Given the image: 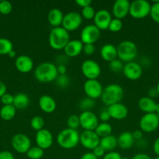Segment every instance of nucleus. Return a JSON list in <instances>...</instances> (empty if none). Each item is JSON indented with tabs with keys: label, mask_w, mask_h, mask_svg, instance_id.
<instances>
[{
	"label": "nucleus",
	"mask_w": 159,
	"mask_h": 159,
	"mask_svg": "<svg viewBox=\"0 0 159 159\" xmlns=\"http://www.w3.org/2000/svg\"><path fill=\"white\" fill-rule=\"evenodd\" d=\"M58 75L57 66L51 62H42L34 70V77L42 83H49L55 81Z\"/></svg>",
	"instance_id": "f257e3e1"
},
{
	"label": "nucleus",
	"mask_w": 159,
	"mask_h": 159,
	"mask_svg": "<svg viewBox=\"0 0 159 159\" xmlns=\"http://www.w3.org/2000/svg\"><path fill=\"white\" fill-rule=\"evenodd\" d=\"M124 96V90L118 84L112 83L105 86L101 96V100L107 107L121 102Z\"/></svg>",
	"instance_id": "f03ea898"
},
{
	"label": "nucleus",
	"mask_w": 159,
	"mask_h": 159,
	"mask_svg": "<svg viewBox=\"0 0 159 159\" xmlns=\"http://www.w3.org/2000/svg\"><path fill=\"white\" fill-rule=\"evenodd\" d=\"M70 40V34L62 26L53 27L50 31L48 43L52 49L63 50Z\"/></svg>",
	"instance_id": "7ed1b4c3"
},
{
	"label": "nucleus",
	"mask_w": 159,
	"mask_h": 159,
	"mask_svg": "<svg viewBox=\"0 0 159 159\" xmlns=\"http://www.w3.org/2000/svg\"><path fill=\"white\" fill-rule=\"evenodd\" d=\"M56 141L64 149H73L80 143V134L76 130L65 128L61 130L57 135Z\"/></svg>",
	"instance_id": "20e7f679"
},
{
	"label": "nucleus",
	"mask_w": 159,
	"mask_h": 159,
	"mask_svg": "<svg viewBox=\"0 0 159 159\" xmlns=\"http://www.w3.org/2000/svg\"><path fill=\"white\" fill-rule=\"evenodd\" d=\"M118 58L123 62L133 61L137 55V47L131 40H123L117 47Z\"/></svg>",
	"instance_id": "39448f33"
},
{
	"label": "nucleus",
	"mask_w": 159,
	"mask_h": 159,
	"mask_svg": "<svg viewBox=\"0 0 159 159\" xmlns=\"http://www.w3.org/2000/svg\"><path fill=\"white\" fill-rule=\"evenodd\" d=\"M151 4L147 0H135L130 2L129 14L134 19L141 20L150 15Z\"/></svg>",
	"instance_id": "423d86ee"
},
{
	"label": "nucleus",
	"mask_w": 159,
	"mask_h": 159,
	"mask_svg": "<svg viewBox=\"0 0 159 159\" xmlns=\"http://www.w3.org/2000/svg\"><path fill=\"white\" fill-rule=\"evenodd\" d=\"M140 130L144 133H152L159 127V118L155 113H144L139 122Z\"/></svg>",
	"instance_id": "0eeeda50"
},
{
	"label": "nucleus",
	"mask_w": 159,
	"mask_h": 159,
	"mask_svg": "<svg viewBox=\"0 0 159 159\" xmlns=\"http://www.w3.org/2000/svg\"><path fill=\"white\" fill-rule=\"evenodd\" d=\"M81 71L87 80L97 79L101 73V68L99 64L92 59H87L84 61L81 65Z\"/></svg>",
	"instance_id": "6e6552de"
},
{
	"label": "nucleus",
	"mask_w": 159,
	"mask_h": 159,
	"mask_svg": "<svg viewBox=\"0 0 159 159\" xmlns=\"http://www.w3.org/2000/svg\"><path fill=\"white\" fill-rule=\"evenodd\" d=\"M101 36V30L94 24L84 26L80 33V40L84 44H94Z\"/></svg>",
	"instance_id": "1a4fd4ad"
},
{
	"label": "nucleus",
	"mask_w": 159,
	"mask_h": 159,
	"mask_svg": "<svg viewBox=\"0 0 159 159\" xmlns=\"http://www.w3.org/2000/svg\"><path fill=\"white\" fill-rule=\"evenodd\" d=\"M83 18L77 12H69L64 15L62 26L68 32L77 30L82 24Z\"/></svg>",
	"instance_id": "9d476101"
},
{
	"label": "nucleus",
	"mask_w": 159,
	"mask_h": 159,
	"mask_svg": "<svg viewBox=\"0 0 159 159\" xmlns=\"http://www.w3.org/2000/svg\"><path fill=\"white\" fill-rule=\"evenodd\" d=\"M11 144L17 152L20 154H26L31 148V141L27 135L20 133L12 137Z\"/></svg>",
	"instance_id": "9b49d317"
},
{
	"label": "nucleus",
	"mask_w": 159,
	"mask_h": 159,
	"mask_svg": "<svg viewBox=\"0 0 159 159\" xmlns=\"http://www.w3.org/2000/svg\"><path fill=\"white\" fill-rule=\"evenodd\" d=\"M104 88L98 79H88L84 84V91L87 97L90 99L101 98Z\"/></svg>",
	"instance_id": "f8f14e48"
},
{
	"label": "nucleus",
	"mask_w": 159,
	"mask_h": 159,
	"mask_svg": "<svg viewBox=\"0 0 159 159\" xmlns=\"http://www.w3.org/2000/svg\"><path fill=\"white\" fill-rule=\"evenodd\" d=\"M101 138L97 135L94 130H84L80 134V143L86 149L93 151L99 145Z\"/></svg>",
	"instance_id": "ddd939ff"
},
{
	"label": "nucleus",
	"mask_w": 159,
	"mask_h": 159,
	"mask_svg": "<svg viewBox=\"0 0 159 159\" xmlns=\"http://www.w3.org/2000/svg\"><path fill=\"white\" fill-rule=\"evenodd\" d=\"M80 126L84 130H94L98 125V117L92 111H83L80 114Z\"/></svg>",
	"instance_id": "4468645a"
},
{
	"label": "nucleus",
	"mask_w": 159,
	"mask_h": 159,
	"mask_svg": "<svg viewBox=\"0 0 159 159\" xmlns=\"http://www.w3.org/2000/svg\"><path fill=\"white\" fill-rule=\"evenodd\" d=\"M35 141L37 147L45 151L51 147L54 141V138L49 130L43 128L42 130L36 132Z\"/></svg>",
	"instance_id": "2eb2a0df"
},
{
	"label": "nucleus",
	"mask_w": 159,
	"mask_h": 159,
	"mask_svg": "<svg viewBox=\"0 0 159 159\" xmlns=\"http://www.w3.org/2000/svg\"><path fill=\"white\" fill-rule=\"evenodd\" d=\"M123 72L126 79L131 81H136L142 76L143 68L137 62L131 61L125 64Z\"/></svg>",
	"instance_id": "dca6fc26"
},
{
	"label": "nucleus",
	"mask_w": 159,
	"mask_h": 159,
	"mask_svg": "<svg viewBox=\"0 0 159 159\" xmlns=\"http://www.w3.org/2000/svg\"><path fill=\"white\" fill-rule=\"evenodd\" d=\"M94 25L98 28L100 30L108 29L109 24L112 20L110 12L106 9H100L96 11L94 17Z\"/></svg>",
	"instance_id": "f3484780"
},
{
	"label": "nucleus",
	"mask_w": 159,
	"mask_h": 159,
	"mask_svg": "<svg viewBox=\"0 0 159 159\" xmlns=\"http://www.w3.org/2000/svg\"><path fill=\"white\" fill-rule=\"evenodd\" d=\"M106 110L108 112L111 118L115 120H122L126 119L129 113V110L126 106L122 102H118L109 106Z\"/></svg>",
	"instance_id": "a211bd4d"
},
{
	"label": "nucleus",
	"mask_w": 159,
	"mask_h": 159,
	"mask_svg": "<svg viewBox=\"0 0 159 159\" xmlns=\"http://www.w3.org/2000/svg\"><path fill=\"white\" fill-rule=\"evenodd\" d=\"M130 2L128 0H116L112 6V12L115 18L123 20L129 12Z\"/></svg>",
	"instance_id": "6ab92c4d"
},
{
	"label": "nucleus",
	"mask_w": 159,
	"mask_h": 159,
	"mask_svg": "<svg viewBox=\"0 0 159 159\" xmlns=\"http://www.w3.org/2000/svg\"><path fill=\"white\" fill-rule=\"evenodd\" d=\"M16 68L21 73H28L34 68V61L29 56L22 54L15 60Z\"/></svg>",
	"instance_id": "aec40b11"
},
{
	"label": "nucleus",
	"mask_w": 159,
	"mask_h": 159,
	"mask_svg": "<svg viewBox=\"0 0 159 159\" xmlns=\"http://www.w3.org/2000/svg\"><path fill=\"white\" fill-rule=\"evenodd\" d=\"M83 47L84 43L81 42L80 40L78 39L70 40L64 48V54H65L69 58L76 57L81 52H83Z\"/></svg>",
	"instance_id": "412c9836"
},
{
	"label": "nucleus",
	"mask_w": 159,
	"mask_h": 159,
	"mask_svg": "<svg viewBox=\"0 0 159 159\" xmlns=\"http://www.w3.org/2000/svg\"><path fill=\"white\" fill-rule=\"evenodd\" d=\"M38 105L41 110L45 113H52L57 107L54 98L48 95H43L39 98Z\"/></svg>",
	"instance_id": "4be33fe9"
},
{
	"label": "nucleus",
	"mask_w": 159,
	"mask_h": 159,
	"mask_svg": "<svg viewBox=\"0 0 159 159\" xmlns=\"http://www.w3.org/2000/svg\"><path fill=\"white\" fill-rule=\"evenodd\" d=\"M100 55L103 60L106 61L109 63L118 57L117 48L112 43H105L101 47V50H100Z\"/></svg>",
	"instance_id": "5701e85b"
},
{
	"label": "nucleus",
	"mask_w": 159,
	"mask_h": 159,
	"mask_svg": "<svg viewBox=\"0 0 159 159\" xmlns=\"http://www.w3.org/2000/svg\"><path fill=\"white\" fill-rule=\"evenodd\" d=\"M118 146L123 150H128L131 148L135 142L132 134L129 131H124L120 134L117 138Z\"/></svg>",
	"instance_id": "b1692460"
},
{
	"label": "nucleus",
	"mask_w": 159,
	"mask_h": 159,
	"mask_svg": "<svg viewBox=\"0 0 159 159\" xmlns=\"http://www.w3.org/2000/svg\"><path fill=\"white\" fill-rule=\"evenodd\" d=\"M138 107L144 113H155L157 102L148 96H144L139 99Z\"/></svg>",
	"instance_id": "393cba45"
},
{
	"label": "nucleus",
	"mask_w": 159,
	"mask_h": 159,
	"mask_svg": "<svg viewBox=\"0 0 159 159\" xmlns=\"http://www.w3.org/2000/svg\"><path fill=\"white\" fill-rule=\"evenodd\" d=\"M64 14L59 9H51L48 13V21L51 26L58 27L62 26Z\"/></svg>",
	"instance_id": "a878e982"
},
{
	"label": "nucleus",
	"mask_w": 159,
	"mask_h": 159,
	"mask_svg": "<svg viewBox=\"0 0 159 159\" xmlns=\"http://www.w3.org/2000/svg\"><path fill=\"white\" fill-rule=\"evenodd\" d=\"M99 145L103 148L105 152H113L115 148L118 146V141H117V138L115 135L110 134L108 136H106L100 139Z\"/></svg>",
	"instance_id": "bb28decb"
},
{
	"label": "nucleus",
	"mask_w": 159,
	"mask_h": 159,
	"mask_svg": "<svg viewBox=\"0 0 159 159\" xmlns=\"http://www.w3.org/2000/svg\"><path fill=\"white\" fill-rule=\"evenodd\" d=\"M30 103V98L26 94L23 93H17L14 96L13 103L12 105L15 107L16 109H24L27 107Z\"/></svg>",
	"instance_id": "cd10ccee"
},
{
	"label": "nucleus",
	"mask_w": 159,
	"mask_h": 159,
	"mask_svg": "<svg viewBox=\"0 0 159 159\" xmlns=\"http://www.w3.org/2000/svg\"><path fill=\"white\" fill-rule=\"evenodd\" d=\"M17 113V109L13 105L3 106L0 110V116L2 120L6 121L11 120L14 118Z\"/></svg>",
	"instance_id": "c85d7f7f"
},
{
	"label": "nucleus",
	"mask_w": 159,
	"mask_h": 159,
	"mask_svg": "<svg viewBox=\"0 0 159 159\" xmlns=\"http://www.w3.org/2000/svg\"><path fill=\"white\" fill-rule=\"evenodd\" d=\"M94 132L100 138H104V137L112 134V127L109 123L102 122L101 124H98V125L95 128Z\"/></svg>",
	"instance_id": "c756f323"
},
{
	"label": "nucleus",
	"mask_w": 159,
	"mask_h": 159,
	"mask_svg": "<svg viewBox=\"0 0 159 159\" xmlns=\"http://www.w3.org/2000/svg\"><path fill=\"white\" fill-rule=\"evenodd\" d=\"M44 154L45 152H44L43 149L37 146H34V147H31L28 150L26 155V157L30 159H41L44 156Z\"/></svg>",
	"instance_id": "7c9ffc66"
},
{
	"label": "nucleus",
	"mask_w": 159,
	"mask_h": 159,
	"mask_svg": "<svg viewBox=\"0 0 159 159\" xmlns=\"http://www.w3.org/2000/svg\"><path fill=\"white\" fill-rule=\"evenodd\" d=\"M12 43L6 38H0V54H8L12 51Z\"/></svg>",
	"instance_id": "2f4dec72"
},
{
	"label": "nucleus",
	"mask_w": 159,
	"mask_h": 159,
	"mask_svg": "<svg viewBox=\"0 0 159 159\" xmlns=\"http://www.w3.org/2000/svg\"><path fill=\"white\" fill-rule=\"evenodd\" d=\"M30 124H31V128L37 132L44 128V126H45V120H44L42 116H35L31 120Z\"/></svg>",
	"instance_id": "473e14b6"
},
{
	"label": "nucleus",
	"mask_w": 159,
	"mask_h": 159,
	"mask_svg": "<svg viewBox=\"0 0 159 159\" xmlns=\"http://www.w3.org/2000/svg\"><path fill=\"white\" fill-rule=\"evenodd\" d=\"M94 99H90L89 97L84 98L80 102V107L82 109L83 111H90V110L94 107Z\"/></svg>",
	"instance_id": "72a5a7b5"
},
{
	"label": "nucleus",
	"mask_w": 159,
	"mask_h": 159,
	"mask_svg": "<svg viewBox=\"0 0 159 159\" xmlns=\"http://www.w3.org/2000/svg\"><path fill=\"white\" fill-rule=\"evenodd\" d=\"M123 67H124V64L121 60L117 57L115 60L112 61L108 63V68L113 72H120L123 70Z\"/></svg>",
	"instance_id": "f704fd0d"
},
{
	"label": "nucleus",
	"mask_w": 159,
	"mask_h": 159,
	"mask_svg": "<svg viewBox=\"0 0 159 159\" xmlns=\"http://www.w3.org/2000/svg\"><path fill=\"white\" fill-rule=\"evenodd\" d=\"M95 12H96V11L94 10L93 6H87V7L83 8L82 10H81L80 15L82 16V18L87 20H93L95 16Z\"/></svg>",
	"instance_id": "c9c22d12"
},
{
	"label": "nucleus",
	"mask_w": 159,
	"mask_h": 159,
	"mask_svg": "<svg viewBox=\"0 0 159 159\" xmlns=\"http://www.w3.org/2000/svg\"><path fill=\"white\" fill-rule=\"evenodd\" d=\"M123 23L122 20H118V19L114 18L112 19L111 21L110 24H109L108 29L112 33H117L119 32L122 29H123Z\"/></svg>",
	"instance_id": "e433bc0d"
},
{
	"label": "nucleus",
	"mask_w": 159,
	"mask_h": 159,
	"mask_svg": "<svg viewBox=\"0 0 159 159\" xmlns=\"http://www.w3.org/2000/svg\"><path fill=\"white\" fill-rule=\"evenodd\" d=\"M150 16H151L153 21L159 23V1L154 2L153 4H151Z\"/></svg>",
	"instance_id": "4c0bfd02"
},
{
	"label": "nucleus",
	"mask_w": 159,
	"mask_h": 159,
	"mask_svg": "<svg viewBox=\"0 0 159 159\" xmlns=\"http://www.w3.org/2000/svg\"><path fill=\"white\" fill-rule=\"evenodd\" d=\"M67 126L68 128L73 129V130H76L78 127H80V118L79 116L77 115H70L68 118H67Z\"/></svg>",
	"instance_id": "58836bf2"
},
{
	"label": "nucleus",
	"mask_w": 159,
	"mask_h": 159,
	"mask_svg": "<svg viewBox=\"0 0 159 159\" xmlns=\"http://www.w3.org/2000/svg\"><path fill=\"white\" fill-rule=\"evenodd\" d=\"M56 84L60 88L64 89L69 86L70 82V77L67 75H59L55 79Z\"/></svg>",
	"instance_id": "ea45409f"
},
{
	"label": "nucleus",
	"mask_w": 159,
	"mask_h": 159,
	"mask_svg": "<svg viewBox=\"0 0 159 159\" xmlns=\"http://www.w3.org/2000/svg\"><path fill=\"white\" fill-rule=\"evenodd\" d=\"M12 10V5L9 1L0 2V12L3 15H8Z\"/></svg>",
	"instance_id": "a19ab883"
},
{
	"label": "nucleus",
	"mask_w": 159,
	"mask_h": 159,
	"mask_svg": "<svg viewBox=\"0 0 159 159\" xmlns=\"http://www.w3.org/2000/svg\"><path fill=\"white\" fill-rule=\"evenodd\" d=\"M13 98L14 96H12L11 94L6 93V94L3 95L0 99H1V102L3 105L7 106V105H12V103H13Z\"/></svg>",
	"instance_id": "79ce46f5"
},
{
	"label": "nucleus",
	"mask_w": 159,
	"mask_h": 159,
	"mask_svg": "<svg viewBox=\"0 0 159 159\" xmlns=\"http://www.w3.org/2000/svg\"><path fill=\"white\" fill-rule=\"evenodd\" d=\"M95 51V46L94 44H84L83 52L86 55H92Z\"/></svg>",
	"instance_id": "37998d69"
},
{
	"label": "nucleus",
	"mask_w": 159,
	"mask_h": 159,
	"mask_svg": "<svg viewBox=\"0 0 159 159\" xmlns=\"http://www.w3.org/2000/svg\"><path fill=\"white\" fill-rule=\"evenodd\" d=\"M102 159H122V155L118 152L113 151L106 153Z\"/></svg>",
	"instance_id": "c03bdc74"
},
{
	"label": "nucleus",
	"mask_w": 159,
	"mask_h": 159,
	"mask_svg": "<svg viewBox=\"0 0 159 159\" xmlns=\"http://www.w3.org/2000/svg\"><path fill=\"white\" fill-rule=\"evenodd\" d=\"M92 152H93L94 155L98 158H103L104 155L106 154L105 151H104V149H103V148H101L100 145L97 146V147L92 151Z\"/></svg>",
	"instance_id": "a18cd8bd"
},
{
	"label": "nucleus",
	"mask_w": 159,
	"mask_h": 159,
	"mask_svg": "<svg viewBox=\"0 0 159 159\" xmlns=\"http://www.w3.org/2000/svg\"><path fill=\"white\" fill-rule=\"evenodd\" d=\"M99 119L101 120L102 122L104 123H108V121L111 119V116L109 115L108 112L107 111V110H103V111L101 112L99 115Z\"/></svg>",
	"instance_id": "49530a36"
},
{
	"label": "nucleus",
	"mask_w": 159,
	"mask_h": 159,
	"mask_svg": "<svg viewBox=\"0 0 159 159\" xmlns=\"http://www.w3.org/2000/svg\"><path fill=\"white\" fill-rule=\"evenodd\" d=\"M68 59L69 57H67L65 54H62V55H59L56 58V61L58 62L59 65H66V64L68 63Z\"/></svg>",
	"instance_id": "de8ad7c7"
},
{
	"label": "nucleus",
	"mask_w": 159,
	"mask_h": 159,
	"mask_svg": "<svg viewBox=\"0 0 159 159\" xmlns=\"http://www.w3.org/2000/svg\"><path fill=\"white\" fill-rule=\"evenodd\" d=\"M75 2L78 6H80L83 9V8L87 7V6H91L92 2L90 0H76Z\"/></svg>",
	"instance_id": "09e8293b"
},
{
	"label": "nucleus",
	"mask_w": 159,
	"mask_h": 159,
	"mask_svg": "<svg viewBox=\"0 0 159 159\" xmlns=\"http://www.w3.org/2000/svg\"><path fill=\"white\" fill-rule=\"evenodd\" d=\"M0 159H14V156L10 152L3 151L0 152Z\"/></svg>",
	"instance_id": "8fccbe9b"
},
{
	"label": "nucleus",
	"mask_w": 159,
	"mask_h": 159,
	"mask_svg": "<svg viewBox=\"0 0 159 159\" xmlns=\"http://www.w3.org/2000/svg\"><path fill=\"white\" fill-rule=\"evenodd\" d=\"M153 150L157 156H159V137L157 138L153 144Z\"/></svg>",
	"instance_id": "3c124183"
},
{
	"label": "nucleus",
	"mask_w": 159,
	"mask_h": 159,
	"mask_svg": "<svg viewBox=\"0 0 159 159\" xmlns=\"http://www.w3.org/2000/svg\"><path fill=\"white\" fill-rule=\"evenodd\" d=\"M132 136H133L135 141H140L143 138V132L140 130H137L134 132H132Z\"/></svg>",
	"instance_id": "603ef678"
},
{
	"label": "nucleus",
	"mask_w": 159,
	"mask_h": 159,
	"mask_svg": "<svg viewBox=\"0 0 159 159\" xmlns=\"http://www.w3.org/2000/svg\"><path fill=\"white\" fill-rule=\"evenodd\" d=\"M57 71L59 75H66V72H67L66 65H58Z\"/></svg>",
	"instance_id": "864d4df0"
},
{
	"label": "nucleus",
	"mask_w": 159,
	"mask_h": 159,
	"mask_svg": "<svg viewBox=\"0 0 159 159\" xmlns=\"http://www.w3.org/2000/svg\"><path fill=\"white\" fill-rule=\"evenodd\" d=\"M80 159H98L93 154V152H86L81 156Z\"/></svg>",
	"instance_id": "5fc2aeb1"
},
{
	"label": "nucleus",
	"mask_w": 159,
	"mask_h": 159,
	"mask_svg": "<svg viewBox=\"0 0 159 159\" xmlns=\"http://www.w3.org/2000/svg\"><path fill=\"white\" fill-rule=\"evenodd\" d=\"M132 159H151V158L149 156V155H147V154L139 153L134 155V156L132 158Z\"/></svg>",
	"instance_id": "6e6d98bb"
},
{
	"label": "nucleus",
	"mask_w": 159,
	"mask_h": 159,
	"mask_svg": "<svg viewBox=\"0 0 159 159\" xmlns=\"http://www.w3.org/2000/svg\"><path fill=\"white\" fill-rule=\"evenodd\" d=\"M157 95H158V93H157L156 88H151L148 90V97L153 99L154 97H156Z\"/></svg>",
	"instance_id": "4d7b16f0"
},
{
	"label": "nucleus",
	"mask_w": 159,
	"mask_h": 159,
	"mask_svg": "<svg viewBox=\"0 0 159 159\" xmlns=\"http://www.w3.org/2000/svg\"><path fill=\"white\" fill-rule=\"evenodd\" d=\"M6 93V86L2 81H0V98Z\"/></svg>",
	"instance_id": "13d9d810"
},
{
	"label": "nucleus",
	"mask_w": 159,
	"mask_h": 159,
	"mask_svg": "<svg viewBox=\"0 0 159 159\" xmlns=\"http://www.w3.org/2000/svg\"><path fill=\"white\" fill-rule=\"evenodd\" d=\"M8 55H9V57H15L16 56H17V53H16V51H14V50H12V51H11L8 54Z\"/></svg>",
	"instance_id": "bf43d9fd"
},
{
	"label": "nucleus",
	"mask_w": 159,
	"mask_h": 159,
	"mask_svg": "<svg viewBox=\"0 0 159 159\" xmlns=\"http://www.w3.org/2000/svg\"><path fill=\"white\" fill-rule=\"evenodd\" d=\"M159 113V103H157V107H156L155 113Z\"/></svg>",
	"instance_id": "052dcab7"
},
{
	"label": "nucleus",
	"mask_w": 159,
	"mask_h": 159,
	"mask_svg": "<svg viewBox=\"0 0 159 159\" xmlns=\"http://www.w3.org/2000/svg\"><path fill=\"white\" fill-rule=\"evenodd\" d=\"M156 89H157V93H158V95H159V82H158V83H157V86H156Z\"/></svg>",
	"instance_id": "680f3d73"
},
{
	"label": "nucleus",
	"mask_w": 159,
	"mask_h": 159,
	"mask_svg": "<svg viewBox=\"0 0 159 159\" xmlns=\"http://www.w3.org/2000/svg\"><path fill=\"white\" fill-rule=\"evenodd\" d=\"M122 159H129V158H127V157H122Z\"/></svg>",
	"instance_id": "e2e57ef3"
},
{
	"label": "nucleus",
	"mask_w": 159,
	"mask_h": 159,
	"mask_svg": "<svg viewBox=\"0 0 159 159\" xmlns=\"http://www.w3.org/2000/svg\"><path fill=\"white\" fill-rule=\"evenodd\" d=\"M154 159H159V156H157Z\"/></svg>",
	"instance_id": "0e129e2a"
},
{
	"label": "nucleus",
	"mask_w": 159,
	"mask_h": 159,
	"mask_svg": "<svg viewBox=\"0 0 159 159\" xmlns=\"http://www.w3.org/2000/svg\"><path fill=\"white\" fill-rule=\"evenodd\" d=\"M156 114L157 115V116H158V118H159V113H156Z\"/></svg>",
	"instance_id": "69168bd1"
}]
</instances>
